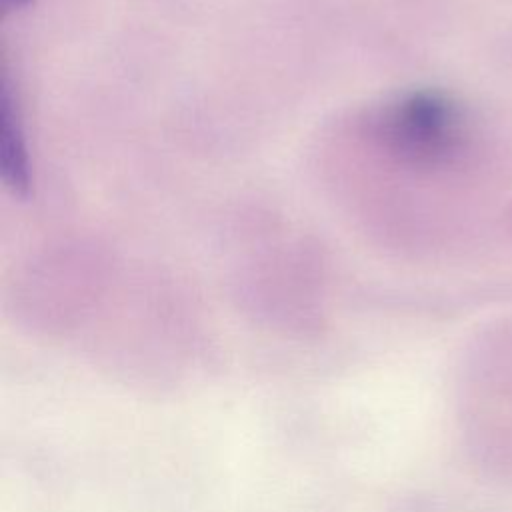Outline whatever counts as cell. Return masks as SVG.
<instances>
[{
    "label": "cell",
    "mask_w": 512,
    "mask_h": 512,
    "mask_svg": "<svg viewBox=\"0 0 512 512\" xmlns=\"http://www.w3.org/2000/svg\"><path fill=\"white\" fill-rule=\"evenodd\" d=\"M380 134L404 162L440 166L462 150L466 120L460 106L446 94L416 90L386 108Z\"/></svg>",
    "instance_id": "1"
},
{
    "label": "cell",
    "mask_w": 512,
    "mask_h": 512,
    "mask_svg": "<svg viewBox=\"0 0 512 512\" xmlns=\"http://www.w3.org/2000/svg\"><path fill=\"white\" fill-rule=\"evenodd\" d=\"M32 0H2V4L6 6V8H24V6H28Z\"/></svg>",
    "instance_id": "3"
},
{
    "label": "cell",
    "mask_w": 512,
    "mask_h": 512,
    "mask_svg": "<svg viewBox=\"0 0 512 512\" xmlns=\"http://www.w3.org/2000/svg\"><path fill=\"white\" fill-rule=\"evenodd\" d=\"M0 170L6 188L14 196H24L30 188V160L26 136L10 84L2 78L0 88Z\"/></svg>",
    "instance_id": "2"
}]
</instances>
